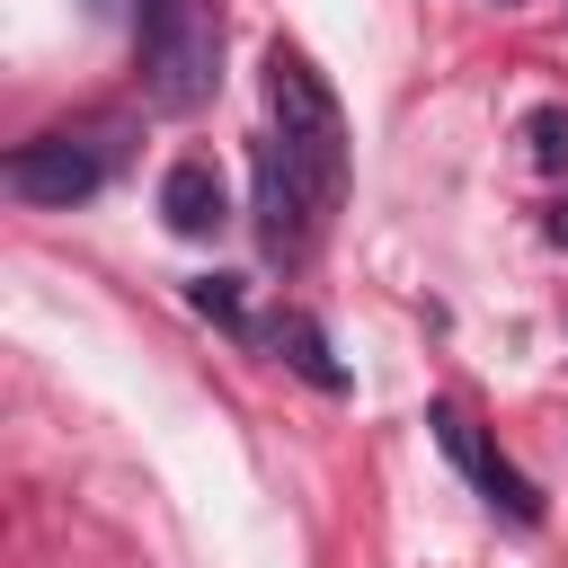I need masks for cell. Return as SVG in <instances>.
Here are the masks:
<instances>
[{
	"label": "cell",
	"instance_id": "4",
	"mask_svg": "<svg viewBox=\"0 0 568 568\" xmlns=\"http://www.w3.org/2000/svg\"><path fill=\"white\" fill-rule=\"evenodd\" d=\"M426 426H435V444L462 462V479H470V488H479V497H488L506 524H541V497H532V479H524V470H515V462H506V453L479 435V417H470L462 399H435V408H426Z\"/></svg>",
	"mask_w": 568,
	"mask_h": 568
},
{
	"label": "cell",
	"instance_id": "6",
	"mask_svg": "<svg viewBox=\"0 0 568 568\" xmlns=\"http://www.w3.org/2000/svg\"><path fill=\"white\" fill-rule=\"evenodd\" d=\"M160 222H169L178 240H213V231L231 222L222 169H213V160H169V178H160Z\"/></svg>",
	"mask_w": 568,
	"mask_h": 568
},
{
	"label": "cell",
	"instance_id": "10",
	"mask_svg": "<svg viewBox=\"0 0 568 568\" xmlns=\"http://www.w3.org/2000/svg\"><path fill=\"white\" fill-rule=\"evenodd\" d=\"M550 240H568V204H559V213H550Z\"/></svg>",
	"mask_w": 568,
	"mask_h": 568
},
{
	"label": "cell",
	"instance_id": "5",
	"mask_svg": "<svg viewBox=\"0 0 568 568\" xmlns=\"http://www.w3.org/2000/svg\"><path fill=\"white\" fill-rule=\"evenodd\" d=\"M320 213H328V204H320V186H311V178H302V160L266 133V142H257V248H266L275 266H284V257H302V248H311V231H320Z\"/></svg>",
	"mask_w": 568,
	"mask_h": 568
},
{
	"label": "cell",
	"instance_id": "9",
	"mask_svg": "<svg viewBox=\"0 0 568 568\" xmlns=\"http://www.w3.org/2000/svg\"><path fill=\"white\" fill-rule=\"evenodd\" d=\"M524 142H532V160H541V169H559V160H568V115H559V106H541V115L524 124Z\"/></svg>",
	"mask_w": 568,
	"mask_h": 568
},
{
	"label": "cell",
	"instance_id": "1",
	"mask_svg": "<svg viewBox=\"0 0 568 568\" xmlns=\"http://www.w3.org/2000/svg\"><path fill=\"white\" fill-rule=\"evenodd\" d=\"M222 80V18L213 0H142V98L160 115H195Z\"/></svg>",
	"mask_w": 568,
	"mask_h": 568
},
{
	"label": "cell",
	"instance_id": "2",
	"mask_svg": "<svg viewBox=\"0 0 568 568\" xmlns=\"http://www.w3.org/2000/svg\"><path fill=\"white\" fill-rule=\"evenodd\" d=\"M266 106H275V142L302 160V178L320 186V204H337V195H346V115H337L328 80H320L293 44L266 53Z\"/></svg>",
	"mask_w": 568,
	"mask_h": 568
},
{
	"label": "cell",
	"instance_id": "3",
	"mask_svg": "<svg viewBox=\"0 0 568 568\" xmlns=\"http://www.w3.org/2000/svg\"><path fill=\"white\" fill-rule=\"evenodd\" d=\"M115 169V142L106 133H36L0 160V186L18 204H89Z\"/></svg>",
	"mask_w": 568,
	"mask_h": 568
},
{
	"label": "cell",
	"instance_id": "7",
	"mask_svg": "<svg viewBox=\"0 0 568 568\" xmlns=\"http://www.w3.org/2000/svg\"><path fill=\"white\" fill-rule=\"evenodd\" d=\"M266 346L311 382V390H346V364L328 355V337H320V320L311 311H284V320H266Z\"/></svg>",
	"mask_w": 568,
	"mask_h": 568
},
{
	"label": "cell",
	"instance_id": "8",
	"mask_svg": "<svg viewBox=\"0 0 568 568\" xmlns=\"http://www.w3.org/2000/svg\"><path fill=\"white\" fill-rule=\"evenodd\" d=\"M186 302H195L204 320H222V328H248V320H240V293H231V275H204V284H186Z\"/></svg>",
	"mask_w": 568,
	"mask_h": 568
}]
</instances>
